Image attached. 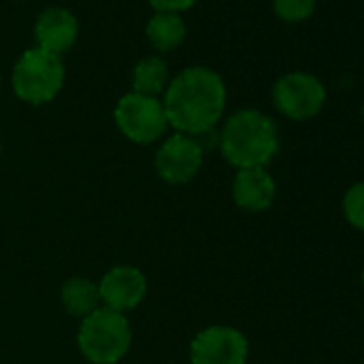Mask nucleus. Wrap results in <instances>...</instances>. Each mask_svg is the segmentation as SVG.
<instances>
[{"label": "nucleus", "instance_id": "nucleus-1", "mask_svg": "<svg viewBox=\"0 0 364 364\" xmlns=\"http://www.w3.org/2000/svg\"><path fill=\"white\" fill-rule=\"evenodd\" d=\"M228 88L219 73L206 67H189L180 71L165 88L163 107L169 127L182 135L198 137L223 118Z\"/></svg>", "mask_w": 364, "mask_h": 364}, {"label": "nucleus", "instance_id": "nucleus-2", "mask_svg": "<svg viewBox=\"0 0 364 364\" xmlns=\"http://www.w3.org/2000/svg\"><path fill=\"white\" fill-rule=\"evenodd\" d=\"M219 148L238 169L266 167L279 152V131L272 118L257 109H240L221 129Z\"/></svg>", "mask_w": 364, "mask_h": 364}, {"label": "nucleus", "instance_id": "nucleus-3", "mask_svg": "<svg viewBox=\"0 0 364 364\" xmlns=\"http://www.w3.org/2000/svg\"><path fill=\"white\" fill-rule=\"evenodd\" d=\"M131 326L124 313L99 306L82 319L77 345L84 358L92 364H116L131 347Z\"/></svg>", "mask_w": 364, "mask_h": 364}, {"label": "nucleus", "instance_id": "nucleus-4", "mask_svg": "<svg viewBox=\"0 0 364 364\" xmlns=\"http://www.w3.org/2000/svg\"><path fill=\"white\" fill-rule=\"evenodd\" d=\"M11 84L22 101L31 105L50 103L65 86L63 58L41 48L26 50L14 67Z\"/></svg>", "mask_w": 364, "mask_h": 364}, {"label": "nucleus", "instance_id": "nucleus-5", "mask_svg": "<svg viewBox=\"0 0 364 364\" xmlns=\"http://www.w3.org/2000/svg\"><path fill=\"white\" fill-rule=\"evenodd\" d=\"M114 120L120 133L133 144H152L169 127L163 101L137 92H129L118 101Z\"/></svg>", "mask_w": 364, "mask_h": 364}, {"label": "nucleus", "instance_id": "nucleus-6", "mask_svg": "<svg viewBox=\"0 0 364 364\" xmlns=\"http://www.w3.org/2000/svg\"><path fill=\"white\" fill-rule=\"evenodd\" d=\"M274 107L291 120L317 116L326 103V86L311 73L294 71L277 80L272 88Z\"/></svg>", "mask_w": 364, "mask_h": 364}, {"label": "nucleus", "instance_id": "nucleus-7", "mask_svg": "<svg viewBox=\"0 0 364 364\" xmlns=\"http://www.w3.org/2000/svg\"><path fill=\"white\" fill-rule=\"evenodd\" d=\"M204 163V150L191 135L173 133L167 137L154 156L156 173L169 185H185L193 180Z\"/></svg>", "mask_w": 364, "mask_h": 364}, {"label": "nucleus", "instance_id": "nucleus-8", "mask_svg": "<svg viewBox=\"0 0 364 364\" xmlns=\"http://www.w3.org/2000/svg\"><path fill=\"white\" fill-rule=\"evenodd\" d=\"M249 341L232 326H210L191 343L193 364H247Z\"/></svg>", "mask_w": 364, "mask_h": 364}, {"label": "nucleus", "instance_id": "nucleus-9", "mask_svg": "<svg viewBox=\"0 0 364 364\" xmlns=\"http://www.w3.org/2000/svg\"><path fill=\"white\" fill-rule=\"evenodd\" d=\"M99 296L103 306L124 313L139 306V302L146 298L148 283L139 268L133 266H116L109 272L103 274V279L97 283Z\"/></svg>", "mask_w": 364, "mask_h": 364}, {"label": "nucleus", "instance_id": "nucleus-10", "mask_svg": "<svg viewBox=\"0 0 364 364\" xmlns=\"http://www.w3.org/2000/svg\"><path fill=\"white\" fill-rule=\"evenodd\" d=\"M232 196L238 208L247 213H264L277 198V185L266 167H247L238 169L232 185Z\"/></svg>", "mask_w": 364, "mask_h": 364}, {"label": "nucleus", "instance_id": "nucleus-11", "mask_svg": "<svg viewBox=\"0 0 364 364\" xmlns=\"http://www.w3.org/2000/svg\"><path fill=\"white\" fill-rule=\"evenodd\" d=\"M77 33H80V26H77L75 16L60 7L46 9L35 24V39L39 43L37 48L52 52L56 56H63L67 50L73 48Z\"/></svg>", "mask_w": 364, "mask_h": 364}, {"label": "nucleus", "instance_id": "nucleus-12", "mask_svg": "<svg viewBox=\"0 0 364 364\" xmlns=\"http://www.w3.org/2000/svg\"><path fill=\"white\" fill-rule=\"evenodd\" d=\"M60 300H63V306L67 309V313L84 319L101 306L99 285L86 277H71L63 285Z\"/></svg>", "mask_w": 364, "mask_h": 364}, {"label": "nucleus", "instance_id": "nucleus-13", "mask_svg": "<svg viewBox=\"0 0 364 364\" xmlns=\"http://www.w3.org/2000/svg\"><path fill=\"white\" fill-rule=\"evenodd\" d=\"M146 37L156 52H171L187 37V26L176 14H154L146 26Z\"/></svg>", "mask_w": 364, "mask_h": 364}, {"label": "nucleus", "instance_id": "nucleus-14", "mask_svg": "<svg viewBox=\"0 0 364 364\" xmlns=\"http://www.w3.org/2000/svg\"><path fill=\"white\" fill-rule=\"evenodd\" d=\"M167 84H169L167 65L159 56L141 58L135 65V69H133V92L159 99V95L165 92Z\"/></svg>", "mask_w": 364, "mask_h": 364}, {"label": "nucleus", "instance_id": "nucleus-15", "mask_svg": "<svg viewBox=\"0 0 364 364\" xmlns=\"http://www.w3.org/2000/svg\"><path fill=\"white\" fill-rule=\"evenodd\" d=\"M315 5L317 0H274V14L287 24H298L313 16Z\"/></svg>", "mask_w": 364, "mask_h": 364}, {"label": "nucleus", "instance_id": "nucleus-16", "mask_svg": "<svg viewBox=\"0 0 364 364\" xmlns=\"http://www.w3.org/2000/svg\"><path fill=\"white\" fill-rule=\"evenodd\" d=\"M343 213L349 225L364 232V182L349 187L343 198Z\"/></svg>", "mask_w": 364, "mask_h": 364}, {"label": "nucleus", "instance_id": "nucleus-17", "mask_svg": "<svg viewBox=\"0 0 364 364\" xmlns=\"http://www.w3.org/2000/svg\"><path fill=\"white\" fill-rule=\"evenodd\" d=\"M150 7L156 14H176L180 16L182 11H189L198 0H148Z\"/></svg>", "mask_w": 364, "mask_h": 364}, {"label": "nucleus", "instance_id": "nucleus-18", "mask_svg": "<svg viewBox=\"0 0 364 364\" xmlns=\"http://www.w3.org/2000/svg\"><path fill=\"white\" fill-rule=\"evenodd\" d=\"M0 154H3V141H0Z\"/></svg>", "mask_w": 364, "mask_h": 364}, {"label": "nucleus", "instance_id": "nucleus-19", "mask_svg": "<svg viewBox=\"0 0 364 364\" xmlns=\"http://www.w3.org/2000/svg\"><path fill=\"white\" fill-rule=\"evenodd\" d=\"M362 120H364V105H362Z\"/></svg>", "mask_w": 364, "mask_h": 364}, {"label": "nucleus", "instance_id": "nucleus-20", "mask_svg": "<svg viewBox=\"0 0 364 364\" xmlns=\"http://www.w3.org/2000/svg\"><path fill=\"white\" fill-rule=\"evenodd\" d=\"M362 283H364V270H362Z\"/></svg>", "mask_w": 364, "mask_h": 364}]
</instances>
